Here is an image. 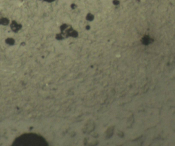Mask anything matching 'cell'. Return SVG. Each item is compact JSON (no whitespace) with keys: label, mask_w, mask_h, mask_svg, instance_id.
Instances as JSON below:
<instances>
[{"label":"cell","mask_w":175,"mask_h":146,"mask_svg":"<svg viewBox=\"0 0 175 146\" xmlns=\"http://www.w3.org/2000/svg\"><path fill=\"white\" fill-rule=\"evenodd\" d=\"M9 20L5 18H1L0 19V24L3 25H7L9 23Z\"/></svg>","instance_id":"obj_2"},{"label":"cell","mask_w":175,"mask_h":146,"mask_svg":"<svg viewBox=\"0 0 175 146\" xmlns=\"http://www.w3.org/2000/svg\"><path fill=\"white\" fill-rule=\"evenodd\" d=\"M20 27H21V25L18 24L16 22H13L11 23V28L12 30H14V31H16V29L17 30H19L21 28Z\"/></svg>","instance_id":"obj_1"}]
</instances>
